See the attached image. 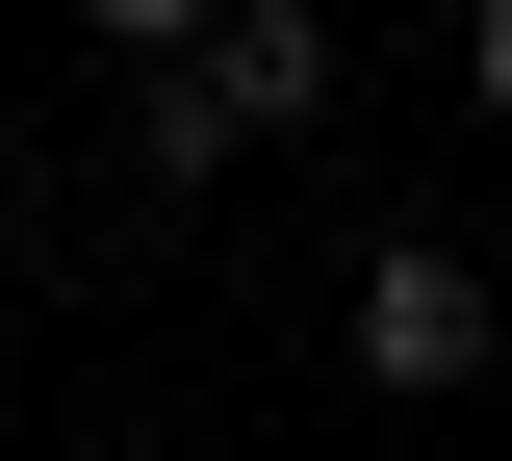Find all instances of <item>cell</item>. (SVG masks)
Masks as SVG:
<instances>
[{
  "label": "cell",
  "mask_w": 512,
  "mask_h": 461,
  "mask_svg": "<svg viewBox=\"0 0 512 461\" xmlns=\"http://www.w3.org/2000/svg\"><path fill=\"white\" fill-rule=\"evenodd\" d=\"M77 26H103V52H128V77H180V52H205V26H231V0H77Z\"/></svg>",
  "instance_id": "3957f363"
},
{
  "label": "cell",
  "mask_w": 512,
  "mask_h": 461,
  "mask_svg": "<svg viewBox=\"0 0 512 461\" xmlns=\"http://www.w3.org/2000/svg\"><path fill=\"white\" fill-rule=\"evenodd\" d=\"M282 129H333V0H231L180 77H128V154H154V180H231V154H282Z\"/></svg>",
  "instance_id": "6da1fadb"
},
{
  "label": "cell",
  "mask_w": 512,
  "mask_h": 461,
  "mask_svg": "<svg viewBox=\"0 0 512 461\" xmlns=\"http://www.w3.org/2000/svg\"><path fill=\"white\" fill-rule=\"evenodd\" d=\"M487 257H461V231H384V257H359V308H333V359H359V385L384 410H461V385H487Z\"/></svg>",
  "instance_id": "7a4b0ae2"
},
{
  "label": "cell",
  "mask_w": 512,
  "mask_h": 461,
  "mask_svg": "<svg viewBox=\"0 0 512 461\" xmlns=\"http://www.w3.org/2000/svg\"><path fill=\"white\" fill-rule=\"evenodd\" d=\"M461 103H487V129H512V0H461Z\"/></svg>",
  "instance_id": "277c9868"
}]
</instances>
